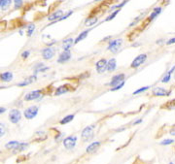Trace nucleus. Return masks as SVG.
Wrapping results in <instances>:
<instances>
[{
    "mask_svg": "<svg viewBox=\"0 0 175 164\" xmlns=\"http://www.w3.org/2000/svg\"><path fill=\"white\" fill-rule=\"evenodd\" d=\"M28 143H20L19 146H18V148L14 151L15 153H20V151H23L28 148Z\"/></svg>",
    "mask_w": 175,
    "mask_h": 164,
    "instance_id": "obj_27",
    "label": "nucleus"
},
{
    "mask_svg": "<svg viewBox=\"0 0 175 164\" xmlns=\"http://www.w3.org/2000/svg\"><path fill=\"white\" fill-rule=\"evenodd\" d=\"M20 118H22V113L20 112V110L13 109V110L10 111V113H9V120H10L12 123L14 124L18 123L20 120Z\"/></svg>",
    "mask_w": 175,
    "mask_h": 164,
    "instance_id": "obj_7",
    "label": "nucleus"
},
{
    "mask_svg": "<svg viewBox=\"0 0 175 164\" xmlns=\"http://www.w3.org/2000/svg\"><path fill=\"white\" fill-rule=\"evenodd\" d=\"M23 0H14V4H15V9H20L23 6Z\"/></svg>",
    "mask_w": 175,
    "mask_h": 164,
    "instance_id": "obj_31",
    "label": "nucleus"
},
{
    "mask_svg": "<svg viewBox=\"0 0 175 164\" xmlns=\"http://www.w3.org/2000/svg\"><path fill=\"white\" fill-rule=\"evenodd\" d=\"M161 12H162V8L161 7H156L155 9H154V11L151 13L150 16L147 18V19L149 20L150 22H152L153 20H155L156 18L158 17L159 14H161Z\"/></svg>",
    "mask_w": 175,
    "mask_h": 164,
    "instance_id": "obj_20",
    "label": "nucleus"
},
{
    "mask_svg": "<svg viewBox=\"0 0 175 164\" xmlns=\"http://www.w3.org/2000/svg\"><path fill=\"white\" fill-rule=\"evenodd\" d=\"M54 56H55V49L48 47L42 51V57H43L44 59L50 60L52 59Z\"/></svg>",
    "mask_w": 175,
    "mask_h": 164,
    "instance_id": "obj_10",
    "label": "nucleus"
},
{
    "mask_svg": "<svg viewBox=\"0 0 175 164\" xmlns=\"http://www.w3.org/2000/svg\"><path fill=\"white\" fill-rule=\"evenodd\" d=\"M172 44H175V37L169 39V40L167 42V45H172Z\"/></svg>",
    "mask_w": 175,
    "mask_h": 164,
    "instance_id": "obj_39",
    "label": "nucleus"
},
{
    "mask_svg": "<svg viewBox=\"0 0 175 164\" xmlns=\"http://www.w3.org/2000/svg\"><path fill=\"white\" fill-rule=\"evenodd\" d=\"M3 2H4V0H0V8H1V5H2Z\"/></svg>",
    "mask_w": 175,
    "mask_h": 164,
    "instance_id": "obj_43",
    "label": "nucleus"
},
{
    "mask_svg": "<svg viewBox=\"0 0 175 164\" xmlns=\"http://www.w3.org/2000/svg\"><path fill=\"white\" fill-rule=\"evenodd\" d=\"M76 142H77L76 136H69V137L65 138L64 140H63V146H64V148L67 149V150H71V149H73L75 147Z\"/></svg>",
    "mask_w": 175,
    "mask_h": 164,
    "instance_id": "obj_9",
    "label": "nucleus"
},
{
    "mask_svg": "<svg viewBox=\"0 0 175 164\" xmlns=\"http://www.w3.org/2000/svg\"><path fill=\"white\" fill-rule=\"evenodd\" d=\"M170 94V92H167V89H162V87H155L152 90L153 96H167Z\"/></svg>",
    "mask_w": 175,
    "mask_h": 164,
    "instance_id": "obj_13",
    "label": "nucleus"
},
{
    "mask_svg": "<svg viewBox=\"0 0 175 164\" xmlns=\"http://www.w3.org/2000/svg\"><path fill=\"white\" fill-rule=\"evenodd\" d=\"M119 12H120V9H117V10H115L113 12L112 14H110L109 16H108L106 19H105V22H109V20H113L114 18H115L118 14H119Z\"/></svg>",
    "mask_w": 175,
    "mask_h": 164,
    "instance_id": "obj_29",
    "label": "nucleus"
},
{
    "mask_svg": "<svg viewBox=\"0 0 175 164\" xmlns=\"http://www.w3.org/2000/svg\"><path fill=\"white\" fill-rule=\"evenodd\" d=\"M29 54H30V51H23V53H22V57H23V59H25V58L26 59L28 57Z\"/></svg>",
    "mask_w": 175,
    "mask_h": 164,
    "instance_id": "obj_38",
    "label": "nucleus"
},
{
    "mask_svg": "<svg viewBox=\"0 0 175 164\" xmlns=\"http://www.w3.org/2000/svg\"><path fill=\"white\" fill-rule=\"evenodd\" d=\"M122 45H123V39H121V38L120 39H115V40L111 41L109 43L107 50L110 51L111 53H118V51L121 49Z\"/></svg>",
    "mask_w": 175,
    "mask_h": 164,
    "instance_id": "obj_3",
    "label": "nucleus"
},
{
    "mask_svg": "<svg viewBox=\"0 0 175 164\" xmlns=\"http://www.w3.org/2000/svg\"><path fill=\"white\" fill-rule=\"evenodd\" d=\"M38 111H39V108L37 106H30V107H28V109L25 110L23 116H25V118H28V120H32V118H34L37 116Z\"/></svg>",
    "mask_w": 175,
    "mask_h": 164,
    "instance_id": "obj_4",
    "label": "nucleus"
},
{
    "mask_svg": "<svg viewBox=\"0 0 175 164\" xmlns=\"http://www.w3.org/2000/svg\"><path fill=\"white\" fill-rule=\"evenodd\" d=\"M117 68V61L115 58H111L107 61L106 71L108 72H114Z\"/></svg>",
    "mask_w": 175,
    "mask_h": 164,
    "instance_id": "obj_16",
    "label": "nucleus"
},
{
    "mask_svg": "<svg viewBox=\"0 0 175 164\" xmlns=\"http://www.w3.org/2000/svg\"><path fill=\"white\" fill-rule=\"evenodd\" d=\"M125 78H126V76H125L123 73H121V74L113 76V78L111 79V81H110V83L108 84V86H110L111 89H112V87H115L117 86H119V84H122L123 82H125Z\"/></svg>",
    "mask_w": 175,
    "mask_h": 164,
    "instance_id": "obj_5",
    "label": "nucleus"
},
{
    "mask_svg": "<svg viewBox=\"0 0 175 164\" xmlns=\"http://www.w3.org/2000/svg\"><path fill=\"white\" fill-rule=\"evenodd\" d=\"M174 107H175V99L169 100L165 104L162 105V109H168V110H170V109H172Z\"/></svg>",
    "mask_w": 175,
    "mask_h": 164,
    "instance_id": "obj_26",
    "label": "nucleus"
},
{
    "mask_svg": "<svg viewBox=\"0 0 175 164\" xmlns=\"http://www.w3.org/2000/svg\"><path fill=\"white\" fill-rule=\"evenodd\" d=\"M90 31V29H88V30H85V31H83V32H81L79 35L77 36V38L74 40V44H78L80 41H82L84 40L88 35H89V32Z\"/></svg>",
    "mask_w": 175,
    "mask_h": 164,
    "instance_id": "obj_21",
    "label": "nucleus"
},
{
    "mask_svg": "<svg viewBox=\"0 0 175 164\" xmlns=\"http://www.w3.org/2000/svg\"><path fill=\"white\" fill-rule=\"evenodd\" d=\"M43 96H44V89L32 90V92H30L28 94H25V101H32V100L42 98Z\"/></svg>",
    "mask_w": 175,
    "mask_h": 164,
    "instance_id": "obj_1",
    "label": "nucleus"
},
{
    "mask_svg": "<svg viewBox=\"0 0 175 164\" xmlns=\"http://www.w3.org/2000/svg\"><path fill=\"white\" fill-rule=\"evenodd\" d=\"M62 16H63V11L62 10H58V11L54 12L53 14H51L50 16L48 17V20H50V22H54V23H56V20L59 22V20Z\"/></svg>",
    "mask_w": 175,
    "mask_h": 164,
    "instance_id": "obj_14",
    "label": "nucleus"
},
{
    "mask_svg": "<svg viewBox=\"0 0 175 164\" xmlns=\"http://www.w3.org/2000/svg\"><path fill=\"white\" fill-rule=\"evenodd\" d=\"M7 27V22L6 20H0V31H4Z\"/></svg>",
    "mask_w": 175,
    "mask_h": 164,
    "instance_id": "obj_33",
    "label": "nucleus"
},
{
    "mask_svg": "<svg viewBox=\"0 0 175 164\" xmlns=\"http://www.w3.org/2000/svg\"><path fill=\"white\" fill-rule=\"evenodd\" d=\"M93 134H95L93 127L92 126H87L84 128V130L82 131V135H81V137H82V140L84 142H87V141H90V139L93 137Z\"/></svg>",
    "mask_w": 175,
    "mask_h": 164,
    "instance_id": "obj_6",
    "label": "nucleus"
},
{
    "mask_svg": "<svg viewBox=\"0 0 175 164\" xmlns=\"http://www.w3.org/2000/svg\"><path fill=\"white\" fill-rule=\"evenodd\" d=\"M74 44V39L73 38H67L62 42V49L64 51H69L71 47Z\"/></svg>",
    "mask_w": 175,
    "mask_h": 164,
    "instance_id": "obj_17",
    "label": "nucleus"
},
{
    "mask_svg": "<svg viewBox=\"0 0 175 164\" xmlns=\"http://www.w3.org/2000/svg\"><path fill=\"white\" fill-rule=\"evenodd\" d=\"M172 143H174V140H172V139H167V140H164L162 142H161V145H162V146H167V145L172 144Z\"/></svg>",
    "mask_w": 175,
    "mask_h": 164,
    "instance_id": "obj_34",
    "label": "nucleus"
},
{
    "mask_svg": "<svg viewBox=\"0 0 175 164\" xmlns=\"http://www.w3.org/2000/svg\"><path fill=\"white\" fill-rule=\"evenodd\" d=\"M19 144H20V142H18V141H11V142H8L7 144L5 145V148L7 149V150L15 151L18 148Z\"/></svg>",
    "mask_w": 175,
    "mask_h": 164,
    "instance_id": "obj_23",
    "label": "nucleus"
},
{
    "mask_svg": "<svg viewBox=\"0 0 175 164\" xmlns=\"http://www.w3.org/2000/svg\"><path fill=\"white\" fill-rule=\"evenodd\" d=\"M149 89H150L149 87H141V89H137V90H135V92H133V95H136V94H139V93H141V92H146V90H148Z\"/></svg>",
    "mask_w": 175,
    "mask_h": 164,
    "instance_id": "obj_32",
    "label": "nucleus"
},
{
    "mask_svg": "<svg viewBox=\"0 0 175 164\" xmlns=\"http://www.w3.org/2000/svg\"><path fill=\"white\" fill-rule=\"evenodd\" d=\"M95 2H98V1H100V0H95Z\"/></svg>",
    "mask_w": 175,
    "mask_h": 164,
    "instance_id": "obj_44",
    "label": "nucleus"
},
{
    "mask_svg": "<svg viewBox=\"0 0 175 164\" xmlns=\"http://www.w3.org/2000/svg\"><path fill=\"white\" fill-rule=\"evenodd\" d=\"M147 60V54L146 53H141L139 56H137L135 58L132 60L131 64V68L136 69L139 66H141L143 63H145V61Z\"/></svg>",
    "mask_w": 175,
    "mask_h": 164,
    "instance_id": "obj_2",
    "label": "nucleus"
},
{
    "mask_svg": "<svg viewBox=\"0 0 175 164\" xmlns=\"http://www.w3.org/2000/svg\"><path fill=\"white\" fill-rule=\"evenodd\" d=\"M11 3H12V0H4V2H3L1 5V10L3 11L8 10L11 6Z\"/></svg>",
    "mask_w": 175,
    "mask_h": 164,
    "instance_id": "obj_28",
    "label": "nucleus"
},
{
    "mask_svg": "<svg viewBox=\"0 0 175 164\" xmlns=\"http://www.w3.org/2000/svg\"><path fill=\"white\" fill-rule=\"evenodd\" d=\"M72 14H73V11H69L67 14H66V15H64V16H62L61 18H60V19L59 20V22H60V20H66V19H67V18H68V17H70Z\"/></svg>",
    "mask_w": 175,
    "mask_h": 164,
    "instance_id": "obj_36",
    "label": "nucleus"
},
{
    "mask_svg": "<svg viewBox=\"0 0 175 164\" xmlns=\"http://www.w3.org/2000/svg\"><path fill=\"white\" fill-rule=\"evenodd\" d=\"M5 133H6L5 127L3 126V125H1V124H0V138L3 137V136L5 135Z\"/></svg>",
    "mask_w": 175,
    "mask_h": 164,
    "instance_id": "obj_37",
    "label": "nucleus"
},
{
    "mask_svg": "<svg viewBox=\"0 0 175 164\" xmlns=\"http://www.w3.org/2000/svg\"><path fill=\"white\" fill-rule=\"evenodd\" d=\"M169 164H173V162H170V163H169Z\"/></svg>",
    "mask_w": 175,
    "mask_h": 164,
    "instance_id": "obj_45",
    "label": "nucleus"
},
{
    "mask_svg": "<svg viewBox=\"0 0 175 164\" xmlns=\"http://www.w3.org/2000/svg\"><path fill=\"white\" fill-rule=\"evenodd\" d=\"M174 78H175V71H174Z\"/></svg>",
    "mask_w": 175,
    "mask_h": 164,
    "instance_id": "obj_46",
    "label": "nucleus"
},
{
    "mask_svg": "<svg viewBox=\"0 0 175 164\" xmlns=\"http://www.w3.org/2000/svg\"><path fill=\"white\" fill-rule=\"evenodd\" d=\"M174 71H175V65L167 73V74L164 76V78L162 79V83H165V84L168 83V82L170 81V79H171V74H172Z\"/></svg>",
    "mask_w": 175,
    "mask_h": 164,
    "instance_id": "obj_22",
    "label": "nucleus"
},
{
    "mask_svg": "<svg viewBox=\"0 0 175 164\" xmlns=\"http://www.w3.org/2000/svg\"><path fill=\"white\" fill-rule=\"evenodd\" d=\"M35 81H36V76L35 75L29 76L28 78H26L25 81L22 82V83H20L18 86L19 87H25V86H28V84H32L33 82H35Z\"/></svg>",
    "mask_w": 175,
    "mask_h": 164,
    "instance_id": "obj_19",
    "label": "nucleus"
},
{
    "mask_svg": "<svg viewBox=\"0 0 175 164\" xmlns=\"http://www.w3.org/2000/svg\"><path fill=\"white\" fill-rule=\"evenodd\" d=\"M123 86H125V82H123V83L121 84H119V86H117L115 87H112V89H110V92H115V90H119V89H122Z\"/></svg>",
    "mask_w": 175,
    "mask_h": 164,
    "instance_id": "obj_35",
    "label": "nucleus"
},
{
    "mask_svg": "<svg viewBox=\"0 0 175 164\" xmlns=\"http://www.w3.org/2000/svg\"><path fill=\"white\" fill-rule=\"evenodd\" d=\"M97 17H89L88 19L85 20V25L86 26H92L97 23Z\"/></svg>",
    "mask_w": 175,
    "mask_h": 164,
    "instance_id": "obj_24",
    "label": "nucleus"
},
{
    "mask_svg": "<svg viewBox=\"0 0 175 164\" xmlns=\"http://www.w3.org/2000/svg\"><path fill=\"white\" fill-rule=\"evenodd\" d=\"M100 147V142H93L90 145H89L86 149V151L88 153H92L98 150V148Z\"/></svg>",
    "mask_w": 175,
    "mask_h": 164,
    "instance_id": "obj_15",
    "label": "nucleus"
},
{
    "mask_svg": "<svg viewBox=\"0 0 175 164\" xmlns=\"http://www.w3.org/2000/svg\"><path fill=\"white\" fill-rule=\"evenodd\" d=\"M71 58V51H63L59 56L58 62L59 63H65L69 61Z\"/></svg>",
    "mask_w": 175,
    "mask_h": 164,
    "instance_id": "obj_12",
    "label": "nucleus"
},
{
    "mask_svg": "<svg viewBox=\"0 0 175 164\" xmlns=\"http://www.w3.org/2000/svg\"><path fill=\"white\" fill-rule=\"evenodd\" d=\"M13 78H14L13 73H11V72H4V73H2V74H0V80L2 82H6V83L11 82L13 80Z\"/></svg>",
    "mask_w": 175,
    "mask_h": 164,
    "instance_id": "obj_18",
    "label": "nucleus"
},
{
    "mask_svg": "<svg viewBox=\"0 0 175 164\" xmlns=\"http://www.w3.org/2000/svg\"><path fill=\"white\" fill-rule=\"evenodd\" d=\"M34 30H35V25H34V24H29V25L28 26V31H26V32H28L26 34H28V37H30V36L33 34Z\"/></svg>",
    "mask_w": 175,
    "mask_h": 164,
    "instance_id": "obj_30",
    "label": "nucleus"
},
{
    "mask_svg": "<svg viewBox=\"0 0 175 164\" xmlns=\"http://www.w3.org/2000/svg\"><path fill=\"white\" fill-rule=\"evenodd\" d=\"M74 89H75V87H72L70 84H62V86L59 87L58 89L55 90V95H56V96L61 95V94L67 93L69 92H72V90H74Z\"/></svg>",
    "mask_w": 175,
    "mask_h": 164,
    "instance_id": "obj_8",
    "label": "nucleus"
},
{
    "mask_svg": "<svg viewBox=\"0 0 175 164\" xmlns=\"http://www.w3.org/2000/svg\"><path fill=\"white\" fill-rule=\"evenodd\" d=\"M5 112H6V108L5 107H0V115L5 113Z\"/></svg>",
    "mask_w": 175,
    "mask_h": 164,
    "instance_id": "obj_40",
    "label": "nucleus"
},
{
    "mask_svg": "<svg viewBox=\"0 0 175 164\" xmlns=\"http://www.w3.org/2000/svg\"><path fill=\"white\" fill-rule=\"evenodd\" d=\"M170 134H171V135H175V129L171 130V131H170Z\"/></svg>",
    "mask_w": 175,
    "mask_h": 164,
    "instance_id": "obj_42",
    "label": "nucleus"
},
{
    "mask_svg": "<svg viewBox=\"0 0 175 164\" xmlns=\"http://www.w3.org/2000/svg\"><path fill=\"white\" fill-rule=\"evenodd\" d=\"M74 118H75L74 115H68V116H66V117L63 118L62 120L59 121V123L60 124H67V123L70 122V121L73 120Z\"/></svg>",
    "mask_w": 175,
    "mask_h": 164,
    "instance_id": "obj_25",
    "label": "nucleus"
},
{
    "mask_svg": "<svg viewBox=\"0 0 175 164\" xmlns=\"http://www.w3.org/2000/svg\"><path fill=\"white\" fill-rule=\"evenodd\" d=\"M106 66H107V60L105 58H101L99 59L97 62L95 63V67H96V71L99 74H102L106 71Z\"/></svg>",
    "mask_w": 175,
    "mask_h": 164,
    "instance_id": "obj_11",
    "label": "nucleus"
},
{
    "mask_svg": "<svg viewBox=\"0 0 175 164\" xmlns=\"http://www.w3.org/2000/svg\"><path fill=\"white\" fill-rule=\"evenodd\" d=\"M140 122H142V120H136L133 124H139Z\"/></svg>",
    "mask_w": 175,
    "mask_h": 164,
    "instance_id": "obj_41",
    "label": "nucleus"
}]
</instances>
